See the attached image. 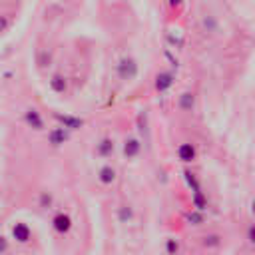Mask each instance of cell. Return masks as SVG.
Masks as SVG:
<instances>
[{"label":"cell","instance_id":"cell-1","mask_svg":"<svg viewBox=\"0 0 255 255\" xmlns=\"http://www.w3.org/2000/svg\"><path fill=\"white\" fill-rule=\"evenodd\" d=\"M50 227H52L54 233H58V235L64 237V235H68V233L72 231L74 219H72V215L66 213V211H56V213L52 215V219H50Z\"/></svg>","mask_w":255,"mask_h":255},{"label":"cell","instance_id":"cell-2","mask_svg":"<svg viewBox=\"0 0 255 255\" xmlns=\"http://www.w3.org/2000/svg\"><path fill=\"white\" fill-rule=\"evenodd\" d=\"M32 237H34L32 227H30L26 221H16V223H12V227H10V239H12L14 243H18V245H28V243L32 241Z\"/></svg>","mask_w":255,"mask_h":255},{"label":"cell","instance_id":"cell-3","mask_svg":"<svg viewBox=\"0 0 255 255\" xmlns=\"http://www.w3.org/2000/svg\"><path fill=\"white\" fill-rule=\"evenodd\" d=\"M137 62L133 60V58H122L120 62H118V68H116V72H118V76L122 78V80H126V82H129V80H133L135 76H137Z\"/></svg>","mask_w":255,"mask_h":255},{"label":"cell","instance_id":"cell-4","mask_svg":"<svg viewBox=\"0 0 255 255\" xmlns=\"http://www.w3.org/2000/svg\"><path fill=\"white\" fill-rule=\"evenodd\" d=\"M54 118H56V122L64 128V129H80L82 126H84V120H80V118H76V116H70V114H54Z\"/></svg>","mask_w":255,"mask_h":255},{"label":"cell","instance_id":"cell-5","mask_svg":"<svg viewBox=\"0 0 255 255\" xmlns=\"http://www.w3.org/2000/svg\"><path fill=\"white\" fill-rule=\"evenodd\" d=\"M68 137H70V133H68V129H64L62 126L52 128V129L48 131V143H50V145H54V147L64 145V143L68 141Z\"/></svg>","mask_w":255,"mask_h":255},{"label":"cell","instance_id":"cell-6","mask_svg":"<svg viewBox=\"0 0 255 255\" xmlns=\"http://www.w3.org/2000/svg\"><path fill=\"white\" fill-rule=\"evenodd\" d=\"M24 122H26L28 128H32V129H36V131L44 129V118H42L40 112L34 110V108H30V110L24 112Z\"/></svg>","mask_w":255,"mask_h":255},{"label":"cell","instance_id":"cell-7","mask_svg":"<svg viewBox=\"0 0 255 255\" xmlns=\"http://www.w3.org/2000/svg\"><path fill=\"white\" fill-rule=\"evenodd\" d=\"M173 86V74L171 72H159L155 76V90L161 94V92H167L169 88Z\"/></svg>","mask_w":255,"mask_h":255},{"label":"cell","instance_id":"cell-8","mask_svg":"<svg viewBox=\"0 0 255 255\" xmlns=\"http://www.w3.org/2000/svg\"><path fill=\"white\" fill-rule=\"evenodd\" d=\"M139 151H141V143H139V139H135V137H128V139L124 141V155H126L128 159L137 157Z\"/></svg>","mask_w":255,"mask_h":255},{"label":"cell","instance_id":"cell-9","mask_svg":"<svg viewBox=\"0 0 255 255\" xmlns=\"http://www.w3.org/2000/svg\"><path fill=\"white\" fill-rule=\"evenodd\" d=\"M195 155H197V151H195L193 143H181V145L177 147V157H179V161H183V163H191V161L195 159Z\"/></svg>","mask_w":255,"mask_h":255},{"label":"cell","instance_id":"cell-10","mask_svg":"<svg viewBox=\"0 0 255 255\" xmlns=\"http://www.w3.org/2000/svg\"><path fill=\"white\" fill-rule=\"evenodd\" d=\"M221 243H223V237H221L219 233H205V235L201 237V247H203V249H209V251L219 249Z\"/></svg>","mask_w":255,"mask_h":255},{"label":"cell","instance_id":"cell-11","mask_svg":"<svg viewBox=\"0 0 255 255\" xmlns=\"http://www.w3.org/2000/svg\"><path fill=\"white\" fill-rule=\"evenodd\" d=\"M98 181L102 185H112L116 181V169L112 165H102L98 169Z\"/></svg>","mask_w":255,"mask_h":255},{"label":"cell","instance_id":"cell-12","mask_svg":"<svg viewBox=\"0 0 255 255\" xmlns=\"http://www.w3.org/2000/svg\"><path fill=\"white\" fill-rule=\"evenodd\" d=\"M48 86H50L52 92H56V94H64V92L68 90V80H66L62 74H54V76L48 80Z\"/></svg>","mask_w":255,"mask_h":255},{"label":"cell","instance_id":"cell-13","mask_svg":"<svg viewBox=\"0 0 255 255\" xmlns=\"http://www.w3.org/2000/svg\"><path fill=\"white\" fill-rule=\"evenodd\" d=\"M96 153L100 157H110L114 153V139H110V137L100 139V143L96 145Z\"/></svg>","mask_w":255,"mask_h":255},{"label":"cell","instance_id":"cell-14","mask_svg":"<svg viewBox=\"0 0 255 255\" xmlns=\"http://www.w3.org/2000/svg\"><path fill=\"white\" fill-rule=\"evenodd\" d=\"M183 219H185L187 225H193V227H199V225L205 223V215H203V211H197V209L187 211V213L183 215Z\"/></svg>","mask_w":255,"mask_h":255},{"label":"cell","instance_id":"cell-15","mask_svg":"<svg viewBox=\"0 0 255 255\" xmlns=\"http://www.w3.org/2000/svg\"><path fill=\"white\" fill-rule=\"evenodd\" d=\"M177 106H179V110H183V112H191L193 106H195V96H193L191 92H183V94L177 98Z\"/></svg>","mask_w":255,"mask_h":255},{"label":"cell","instance_id":"cell-16","mask_svg":"<svg viewBox=\"0 0 255 255\" xmlns=\"http://www.w3.org/2000/svg\"><path fill=\"white\" fill-rule=\"evenodd\" d=\"M179 249H181V243L177 237H167L163 241V251L165 255H179Z\"/></svg>","mask_w":255,"mask_h":255},{"label":"cell","instance_id":"cell-17","mask_svg":"<svg viewBox=\"0 0 255 255\" xmlns=\"http://www.w3.org/2000/svg\"><path fill=\"white\" fill-rule=\"evenodd\" d=\"M133 219V207L131 205H120L118 207V221L120 223H131Z\"/></svg>","mask_w":255,"mask_h":255},{"label":"cell","instance_id":"cell-18","mask_svg":"<svg viewBox=\"0 0 255 255\" xmlns=\"http://www.w3.org/2000/svg\"><path fill=\"white\" fill-rule=\"evenodd\" d=\"M191 203H193V209H197V211H205V207H207V197L203 195L201 189H199V191H193Z\"/></svg>","mask_w":255,"mask_h":255},{"label":"cell","instance_id":"cell-19","mask_svg":"<svg viewBox=\"0 0 255 255\" xmlns=\"http://www.w3.org/2000/svg\"><path fill=\"white\" fill-rule=\"evenodd\" d=\"M52 203H54V197H52L50 191H42V193L38 195V205H40L42 209H50Z\"/></svg>","mask_w":255,"mask_h":255},{"label":"cell","instance_id":"cell-20","mask_svg":"<svg viewBox=\"0 0 255 255\" xmlns=\"http://www.w3.org/2000/svg\"><path fill=\"white\" fill-rule=\"evenodd\" d=\"M183 175H185V181H187V185L191 187V191H199V189H201V185H199L197 177H195V175H193L191 171H185Z\"/></svg>","mask_w":255,"mask_h":255},{"label":"cell","instance_id":"cell-21","mask_svg":"<svg viewBox=\"0 0 255 255\" xmlns=\"http://www.w3.org/2000/svg\"><path fill=\"white\" fill-rule=\"evenodd\" d=\"M8 249H10V239H8L6 235L0 233V255H6Z\"/></svg>","mask_w":255,"mask_h":255},{"label":"cell","instance_id":"cell-22","mask_svg":"<svg viewBox=\"0 0 255 255\" xmlns=\"http://www.w3.org/2000/svg\"><path fill=\"white\" fill-rule=\"evenodd\" d=\"M245 237H247V241H249L251 245H255V223H251V225L247 227V231H245Z\"/></svg>","mask_w":255,"mask_h":255},{"label":"cell","instance_id":"cell-23","mask_svg":"<svg viewBox=\"0 0 255 255\" xmlns=\"http://www.w3.org/2000/svg\"><path fill=\"white\" fill-rule=\"evenodd\" d=\"M8 28V18L6 16H0V32H4Z\"/></svg>","mask_w":255,"mask_h":255},{"label":"cell","instance_id":"cell-24","mask_svg":"<svg viewBox=\"0 0 255 255\" xmlns=\"http://www.w3.org/2000/svg\"><path fill=\"white\" fill-rule=\"evenodd\" d=\"M169 2H171V6H179L183 0H169Z\"/></svg>","mask_w":255,"mask_h":255},{"label":"cell","instance_id":"cell-25","mask_svg":"<svg viewBox=\"0 0 255 255\" xmlns=\"http://www.w3.org/2000/svg\"><path fill=\"white\" fill-rule=\"evenodd\" d=\"M251 211H253V215H255V199H253V203H251Z\"/></svg>","mask_w":255,"mask_h":255}]
</instances>
